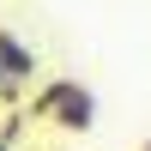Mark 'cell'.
Wrapping results in <instances>:
<instances>
[{
    "mask_svg": "<svg viewBox=\"0 0 151 151\" xmlns=\"http://www.w3.org/2000/svg\"><path fill=\"white\" fill-rule=\"evenodd\" d=\"M55 127H60V133H91V127H97V97L85 91L79 79H73V85H67V97H60Z\"/></svg>",
    "mask_w": 151,
    "mask_h": 151,
    "instance_id": "cell-1",
    "label": "cell"
},
{
    "mask_svg": "<svg viewBox=\"0 0 151 151\" xmlns=\"http://www.w3.org/2000/svg\"><path fill=\"white\" fill-rule=\"evenodd\" d=\"M0 67H6V85L18 91V85H30L36 73H42V60H36V48H30V42H18L12 30H0Z\"/></svg>",
    "mask_w": 151,
    "mask_h": 151,
    "instance_id": "cell-2",
    "label": "cell"
},
{
    "mask_svg": "<svg viewBox=\"0 0 151 151\" xmlns=\"http://www.w3.org/2000/svg\"><path fill=\"white\" fill-rule=\"evenodd\" d=\"M67 85H73V79H48L42 91L30 97V109H24V115H30V121H55V109H60V97H67Z\"/></svg>",
    "mask_w": 151,
    "mask_h": 151,
    "instance_id": "cell-3",
    "label": "cell"
},
{
    "mask_svg": "<svg viewBox=\"0 0 151 151\" xmlns=\"http://www.w3.org/2000/svg\"><path fill=\"white\" fill-rule=\"evenodd\" d=\"M24 121H30L24 109H6V121H0V139H6V145H18V133H24Z\"/></svg>",
    "mask_w": 151,
    "mask_h": 151,
    "instance_id": "cell-4",
    "label": "cell"
},
{
    "mask_svg": "<svg viewBox=\"0 0 151 151\" xmlns=\"http://www.w3.org/2000/svg\"><path fill=\"white\" fill-rule=\"evenodd\" d=\"M6 91H12V85H6V67H0V103H6Z\"/></svg>",
    "mask_w": 151,
    "mask_h": 151,
    "instance_id": "cell-5",
    "label": "cell"
},
{
    "mask_svg": "<svg viewBox=\"0 0 151 151\" xmlns=\"http://www.w3.org/2000/svg\"><path fill=\"white\" fill-rule=\"evenodd\" d=\"M0 151H12V145H6V139H0Z\"/></svg>",
    "mask_w": 151,
    "mask_h": 151,
    "instance_id": "cell-6",
    "label": "cell"
},
{
    "mask_svg": "<svg viewBox=\"0 0 151 151\" xmlns=\"http://www.w3.org/2000/svg\"><path fill=\"white\" fill-rule=\"evenodd\" d=\"M145 151H151V139H145Z\"/></svg>",
    "mask_w": 151,
    "mask_h": 151,
    "instance_id": "cell-7",
    "label": "cell"
}]
</instances>
